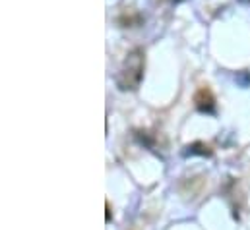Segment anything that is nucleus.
Listing matches in <instances>:
<instances>
[{
    "instance_id": "2",
    "label": "nucleus",
    "mask_w": 250,
    "mask_h": 230,
    "mask_svg": "<svg viewBox=\"0 0 250 230\" xmlns=\"http://www.w3.org/2000/svg\"><path fill=\"white\" fill-rule=\"evenodd\" d=\"M194 103H196V109L202 111V113H213L215 111V99H213V95L208 87L198 89V93L194 97Z\"/></svg>"
},
{
    "instance_id": "1",
    "label": "nucleus",
    "mask_w": 250,
    "mask_h": 230,
    "mask_svg": "<svg viewBox=\"0 0 250 230\" xmlns=\"http://www.w3.org/2000/svg\"><path fill=\"white\" fill-rule=\"evenodd\" d=\"M142 74H144V55H142V51H134V53L128 55L125 68L119 74V79H117L119 87L125 89V91L136 89L142 81Z\"/></svg>"
}]
</instances>
